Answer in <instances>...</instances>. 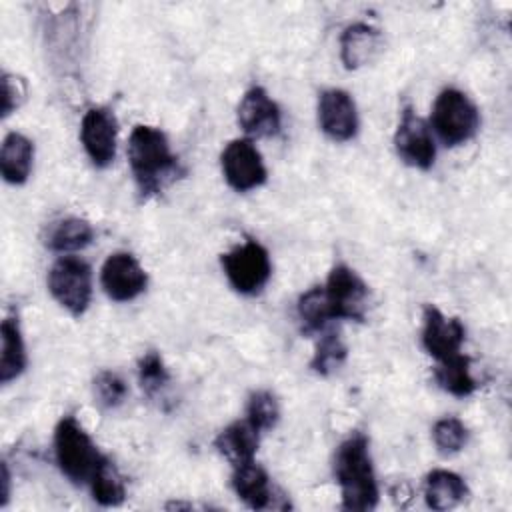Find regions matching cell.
Here are the masks:
<instances>
[{
	"label": "cell",
	"mask_w": 512,
	"mask_h": 512,
	"mask_svg": "<svg viewBox=\"0 0 512 512\" xmlns=\"http://www.w3.org/2000/svg\"><path fill=\"white\" fill-rule=\"evenodd\" d=\"M246 420L258 430H272L280 420L278 398L270 390H256L250 394L246 404Z\"/></svg>",
	"instance_id": "4316f807"
},
{
	"label": "cell",
	"mask_w": 512,
	"mask_h": 512,
	"mask_svg": "<svg viewBox=\"0 0 512 512\" xmlns=\"http://www.w3.org/2000/svg\"><path fill=\"white\" fill-rule=\"evenodd\" d=\"M468 486L462 476L450 470H432L424 480V498L432 510H450L464 502Z\"/></svg>",
	"instance_id": "44dd1931"
},
{
	"label": "cell",
	"mask_w": 512,
	"mask_h": 512,
	"mask_svg": "<svg viewBox=\"0 0 512 512\" xmlns=\"http://www.w3.org/2000/svg\"><path fill=\"white\" fill-rule=\"evenodd\" d=\"M94 238V228L88 220L78 216H64L52 220L42 236V242L48 250L58 254H70L86 248Z\"/></svg>",
	"instance_id": "ac0fdd59"
},
{
	"label": "cell",
	"mask_w": 512,
	"mask_h": 512,
	"mask_svg": "<svg viewBox=\"0 0 512 512\" xmlns=\"http://www.w3.org/2000/svg\"><path fill=\"white\" fill-rule=\"evenodd\" d=\"M432 440H434V444H436L440 454L452 456V454L460 452L466 446V442H468V428L464 426L462 420H458L454 416H446V418H440L434 424Z\"/></svg>",
	"instance_id": "f1b7e54d"
},
{
	"label": "cell",
	"mask_w": 512,
	"mask_h": 512,
	"mask_svg": "<svg viewBox=\"0 0 512 512\" xmlns=\"http://www.w3.org/2000/svg\"><path fill=\"white\" fill-rule=\"evenodd\" d=\"M346 356H348V348L342 336L334 330H326V332L322 330V336L318 338L312 360H310V368L320 376H330L342 368V364L346 362Z\"/></svg>",
	"instance_id": "d4e9b609"
},
{
	"label": "cell",
	"mask_w": 512,
	"mask_h": 512,
	"mask_svg": "<svg viewBox=\"0 0 512 512\" xmlns=\"http://www.w3.org/2000/svg\"><path fill=\"white\" fill-rule=\"evenodd\" d=\"M8 498H10V474H8V466L4 462L2 464V498H0V504L6 506Z\"/></svg>",
	"instance_id": "4dcf8cb0"
},
{
	"label": "cell",
	"mask_w": 512,
	"mask_h": 512,
	"mask_svg": "<svg viewBox=\"0 0 512 512\" xmlns=\"http://www.w3.org/2000/svg\"><path fill=\"white\" fill-rule=\"evenodd\" d=\"M48 292L74 318H80L92 300V268L78 256H60L48 270Z\"/></svg>",
	"instance_id": "5b68a950"
},
{
	"label": "cell",
	"mask_w": 512,
	"mask_h": 512,
	"mask_svg": "<svg viewBox=\"0 0 512 512\" xmlns=\"http://www.w3.org/2000/svg\"><path fill=\"white\" fill-rule=\"evenodd\" d=\"M422 346L436 360L460 354L466 328L458 318H448L436 306L426 304L422 310Z\"/></svg>",
	"instance_id": "5bb4252c"
},
{
	"label": "cell",
	"mask_w": 512,
	"mask_h": 512,
	"mask_svg": "<svg viewBox=\"0 0 512 512\" xmlns=\"http://www.w3.org/2000/svg\"><path fill=\"white\" fill-rule=\"evenodd\" d=\"M28 96V84L22 76L4 72L2 74V118L16 112Z\"/></svg>",
	"instance_id": "f546056e"
},
{
	"label": "cell",
	"mask_w": 512,
	"mask_h": 512,
	"mask_svg": "<svg viewBox=\"0 0 512 512\" xmlns=\"http://www.w3.org/2000/svg\"><path fill=\"white\" fill-rule=\"evenodd\" d=\"M34 162V144L20 132H10L2 140L0 170L8 184L20 186L28 180Z\"/></svg>",
	"instance_id": "d6986e66"
},
{
	"label": "cell",
	"mask_w": 512,
	"mask_h": 512,
	"mask_svg": "<svg viewBox=\"0 0 512 512\" xmlns=\"http://www.w3.org/2000/svg\"><path fill=\"white\" fill-rule=\"evenodd\" d=\"M334 478L340 486L342 508L354 512L378 506V482L370 456V442L362 432L348 436L334 454Z\"/></svg>",
	"instance_id": "7a4b0ae2"
},
{
	"label": "cell",
	"mask_w": 512,
	"mask_h": 512,
	"mask_svg": "<svg viewBox=\"0 0 512 512\" xmlns=\"http://www.w3.org/2000/svg\"><path fill=\"white\" fill-rule=\"evenodd\" d=\"M432 134L444 146H460L474 138L480 128V112L476 104L458 88H444L432 104Z\"/></svg>",
	"instance_id": "277c9868"
},
{
	"label": "cell",
	"mask_w": 512,
	"mask_h": 512,
	"mask_svg": "<svg viewBox=\"0 0 512 512\" xmlns=\"http://www.w3.org/2000/svg\"><path fill=\"white\" fill-rule=\"evenodd\" d=\"M394 150L398 158L418 170H430L436 160V140L430 124L410 106L402 110L394 132Z\"/></svg>",
	"instance_id": "9c48e42d"
},
{
	"label": "cell",
	"mask_w": 512,
	"mask_h": 512,
	"mask_svg": "<svg viewBox=\"0 0 512 512\" xmlns=\"http://www.w3.org/2000/svg\"><path fill=\"white\" fill-rule=\"evenodd\" d=\"M296 314L304 334L322 332L326 324L332 320L324 286H312L304 294H300L296 304Z\"/></svg>",
	"instance_id": "cb8c5ba5"
},
{
	"label": "cell",
	"mask_w": 512,
	"mask_h": 512,
	"mask_svg": "<svg viewBox=\"0 0 512 512\" xmlns=\"http://www.w3.org/2000/svg\"><path fill=\"white\" fill-rule=\"evenodd\" d=\"M88 484H90L94 502H98L100 506H120L126 498V484L116 464L108 456L100 458Z\"/></svg>",
	"instance_id": "603a6c76"
},
{
	"label": "cell",
	"mask_w": 512,
	"mask_h": 512,
	"mask_svg": "<svg viewBox=\"0 0 512 512\" xmlns=\"http://www.w3.org/2000/svg\"><path fill=\"white\" fill-rule=\"evenodd\" d=\"M54 456L60 472L74 484L92 478L102 454L74 416H64L54 428Z\"/></svg>",
	"instance_id": "3957f363"
},
{
	"label": "cell",
	"mask_w": 512,
	"mask_h": 512,
	"mask_svg": "<svg viewBox=\"0 0 512 512\" xmlns=\"http://www.w3.org/2000/svg\"><path fill=\"white\" fill-rule=\"evenodd\" d=\"M92 392H94V402L100 408L114 410V408H118L126 400L128 386H126L124 378L118 372H114V370H100L94 376Z\"/></svg>",
	"instance_id": "83f0119b"
},
{
	"label": "cell",
	"mask_w": 512,
	"mask_h": 512,
	"mask_svg": "<svg viewBox=\"0 0 512 512\" xmlns=\"http://www.w3.org/2000/svg\"><path fill=\"white\" fill-rule=\"evenodd\" d=\"M260 434L246 418L228 424L214 438V448L232 464H244L254 460L260 444Z\"/></svg>",
	"instance_id": "e0dca14e"
},
{
	"label": "cell",
	"mask_w": 512,
	"mask_h": 512,
	"mask_svg": "<svg viewBox=\"0 0 512 512\" xmlns=\"http://www.w3.org/2000/svg\"><path fill=\"white\" fill-rule=\"evenodd\" d=\"M382 50V32L368 22H354L340 34V60L344 68L356 70L372 62Z\"/></svg>",
	"instance_id": "9a60e30c"
},
{
	"label": "cell",
	"mask_w": 512,
	"mask_h": 512,
	"mask_svg": "<svg viewBox=\"0 0 512 512\" xmlns=\"http://www.w3.org/2000/svg\"><path fill=\"white\" fill-rule=\"evenodd\" d=\"M126 154L136 190L144 200L158 196L182 172L166 134L150 124L132 128Z\"/></svg>",
	"instance_id": "6da1fadb"
},
{
	"label": "cell",
	"mask_w": 512,
	"mask_h": 512,
	"mask_svg": "<svg viewBox=\"0 0 512 512\" xmlns=\"http://www.w3.org/2000/svg\"><path fill=\"white\" fill-rule=\"evenodd\" d=\"M0 338H2V352H0V382L8 384L16 380L28 364L26 346L20 330L18 316L10 314L2 320L0 326Z\"/></svg>",
	"instance_id": "ffe728a7"
},
{
	"label": "cell",
	"mask_w": 512,
	"mask_h": 512,
	"mask_svg": "<svg viewBox=\"0 0 512 512\" xmlns=\"http://www.w3.org/2000/svg\"><path fill=\"white\" fill-rule=\"evenodd\" d=\"M220 266L230 286L244 296L258 294L272 274L268 250L256 240H246L224 252L220 256Z\"/></svg>",
	"instance_id": "8992f818"
},
{
	"label": "cell",
	"mask_w": 512,
	"mask_h": 512,
	"mask_svg": "<svg viewBox=\"0 0 512 512\" xmlns=\"http://www.w3.org/2000/svg\"><path fill=\"white\" fill-rule=\"evenodd\" d=\"M100 284L114 302H130L148 286V274L130 252H112L100 268Z\"/></svg>",
	"instance_id": "8fae6325"
},
{
	"label": "cell",
	"mask_w": 512,
	"mask_h": 512,
	"mask_svg": "<svg viewBox=\"0 0 512 512\" xmlns=\"http://www.w3.org/2000/svg\"><path fill=\"white\" fill-rule=\"evenodd\" d=\"M434 380L444 392L456 398H466L478 388L470 370V358L464 354H454L446 360L436 362Z\"/></svg>",
	"instance_id": "7402d4cb"
},
{
	"label": "cell",
	"mask_w": 512,
	"mask_h": 512,
	"mask_svg": "<svg viewBox=\"0 0 512 512\" xmlns=\"http://www.w3.org/2000/svg\"><path fill=\"white\" fill-rule=\"evenodd\" d=\"M220 168L226 184L236 192L256 190L268 178L262 154L250 138L230 140L220 154Z\"/></svg>",
	"instance_id": "ba28073f"
},
{
	"label": "cell",
	"mask_w": 512,
	"mask_h": 512,
	"mask_svg": "<svg viewBox=\"0 0 512 512\" xmlns=\"http://www.w3.org/2000/svg\"><path fill=\"white\" fill-rule=\"evenodd\" d=\"M138 382L146 396L156 398L170 384L168 368L156 350H148L138 360Z\"/></svg>",
	"instance_id": "484cf974"
},
{
	"label": "cell",
	"mask_w": 512,
	"mask_h": 512,
	"mask_svg": "<svg viewBox=\"0 0 512 512\" xmlns=\"http://www.w3.org/2000/svg\"><path fill=\"white\" fill-rule=\"evenodd\" d=\"M332 320L364 322L368 312V284L346 264H336L324 284Z\"/></svg>",
	"instance_id": "52a82bcc"
},
{
	"label": "cell",
	"mask_w": 512,
	"mask_h": 512,
	"mask_svg": "<svg viewBox=\"0 0 512 512\" xmlns=\"http://www.w3.org/2000/svg\"><path fill=\"white\" fill-rule=\"evenodd\" d=\"M80 142L96 168H106L116 158L118 122L110 108L90 106L80 122Z\"/></svg>",
	"instance_id": "30bf717a"
},
{
	"label": "cell",
	"mask_w": 512,
	"mask_h": 512,
	"mask_svg": "<svg viewBox=\"0 0 512 512\" xmlns=\"http://www.w3.org/2000/svg\"><path fill=\"white\" fill-rule=\"evenodd\" d=\"M238 126L250 138H270L280 132L282 112L280 106L262 86H252L244 92L238 110Z\"/></svg>",
	"instance_id": "7c38bea8"
},
{
	"label": "cell",
	"mask_w": 512,
	"mask_h": 512,
	"mask_svg": "<svg viewBox=\"0 0 512 512\" xmlns=\"http://www.w3.org/2000/svg\"><path fill=\"white\" fill-rule=\"evenodd\" d=\"M320 130L334 142H348L358 134V110L342 88H328L318 96Z\"/></svg>",
	"instance_id": "4fadbf2b"
},
{
	"label": "cell",
	"mask_w": 512,
	"mask_h": 512,
	"mask_svg": "<svg viewBox=\"0 0 512 512\" xmlns=\"http://www.w3.org/2000/svg\"><path fill=\"white\" fill-rule=\"evenodd\" d=\"M230 484L236 496L248 508L264 510L274 506V488L270 484V476L260 464H256V460L232 466Z\"/></svg>",
	"instance_id": "2e32d148"
}]
</instances>
